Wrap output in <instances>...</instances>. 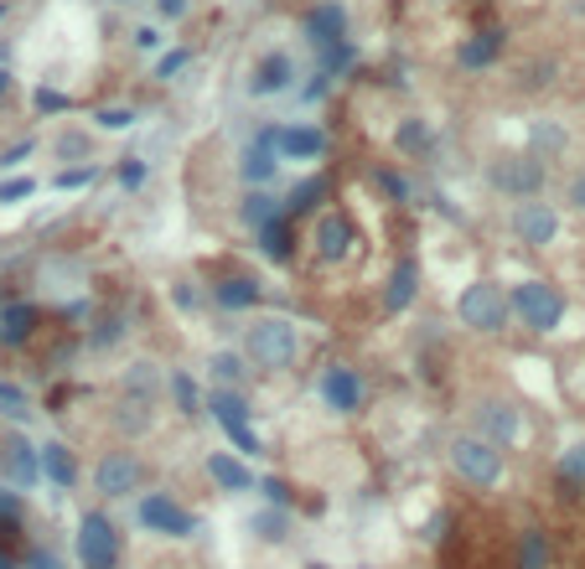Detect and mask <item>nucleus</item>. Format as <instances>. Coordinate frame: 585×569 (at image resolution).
I'll list each match as a JSON object with an SVG mask.
<instances>
[{"instance_id":"nucleus-1","label":"nucleus","mask_w":585,"mask_h":569,"mask_svg":"<svg viewBox=\"0 0 585 569\" xmlns=\"http://www.w3.org/2000/svg\"><path fill=\"white\" fill-rule=\"evenodd\" d=\"M243 347H249V357H254L259 368L280 373V368H291V363H295V352H301V332H295L285 316H264V321H254V326L243 332Z\"/></svg>"},{"instance_id":"nucleus-2","label":"nucleus","mask_w":585,"mask_h":569,"mask_svg":"<svg viewBox=\"0 0 585 569\" xmlns=\"http://www.w3.org/2000/svg\"><path fill=\"white\" fill-rule=\"evenodd\" d=\"M508 311H518V321H523L529 332H554V326L565 321V296H560L550 280H523L513 296H508Z\"/></svg>"},{"instance_id":"nucleus-3","label":"nucleus","mask_w":585,"mask_h":569,"mask_svg":"<svg viewBox=\"0 0 585 569\" xmlns=\"http://www.w3.org/2000/svg\"><path fill=\"white\" fill-rule=\"evenodd\" d=\"M456 316H462V326H472V332H502L513 311H508L502 284L477 280V284H466L462 296H456Z\"/></svg>"},{"instance_id":"nucleus-4","label":"nucleus","mask_w":585,"mask_h":569,"mask_svg":"<svg viewBox=\"0 0 585 569\" xmlns=\"http://www.w3.org/2000/svg\"><path fill=\"white\" fill-rule=\"evenodd\" d=\"M451 466H456V476H466L472 486H498L502 482V451L483 436L451 440Z\"/></svg>"},{"instance_id":"nucleus-5","label":"nucleus","mask_w":585,"mask_h":569,"mask_svg":"<svg viewBox=\"0 0 585 569\" xmlns=\"http://www.w3.org/2000/svg\"><path fill=\"white\" fill-rule=\"evenodd\" d=\"M78 559H84V569L120 565V534H115V523L99 518V513H88V518L78 523Z\"/></svg>"},{"instance_id":"nucleus-6","label":"nucleus","mask_w":585,"mask_h":569,"mask_svg":"<svg viewBox=\"0 0 585 569\" xmlns=\"http://www.w3.org/2000/svg\"><path fill=\"white\" fill-rule=\"evenodd\" d=\"M487 182L518 202L539 197V186H544V161H539V155H502L498 167L487 171Z\"/></svg>"},{"instance_id":"nucleus-7","label":"nucleus","mask_w":585,"mask_h":569,"mask_svg":"<svg viewBox=\"0 0 585 569\" xmlns=\"http://www.w3.org/2000/svg\"><path fill=\"white\" fill-rule=\"evenodd\" d=\"M207 409H213V419L234 436V445H239L243 455H259V436L249 430V404H243L234 388H213V394H207Z\"/></svg>"},{"instance_id":"nucleus-8","label":"nucleus","mask_w":585,"mask_h":569,"mask_svg":"<svg viewBox=\"0 0 585 569\" xmlns=\"http://www.w3.org/2000/svg\"><path fill=\"white\" fill-rule=\"evenodd\" d=\"M264 140L275 146L280 161H316V155H327V130H316V125H270Z\"/></svg>"},{"instance_id":"nucleus-9","label":"nucleus","mask_w":585,"mask_h":569,"mask_svg":"<svg viewBox=\"0 0 585 569\" xmlns=\"http://www.w3.org/2000/svg\"><path fill=\"white\" fill-rule=\"evenodd\" d=\"M301 36H306L311 52L332 47V42H347V6L343 0H316L306 17H301Z\"/></svg>"},{"instance_id":"nucleus-10","label":"nucleus","mask_w":585,"mask_h":569,"mask_svg":"<svg viewBox=\"0 0 585 569\" xmlns=\"http://www.w3.org/2000/svg\"><path fill=\"white\" fill-rule=\"evenodd\" d=\"M291 84H295V57L291 52H264V57H254L249 78H243L249 99H275V94H285Z\"/></svg>"},{"instance_id":"nucleus-11","label":"nucleus","mask_w":585,"mask_h":569,"mask_svg":"<svg viewBox=\"0 0 585 569\" xmlns=\"http://www.w3.org/2000/svg\"><path fill=\"white\" fill-rule=\"evenodd\" d=\"M513 234H518V244L544 249V244H554V234H560V213H554L550 202L523 197L518 202V213H513Z\"/></svg>"},{"instance_id":"nucleus-12","label":"nucleus","mask_w":585,"mask_h":569,"mask_svg":"<svg viewBox=\"0 0 585 569\" xmlns=\"http://www.w3.org/2000/svg\"><path fill=\"white\" fill-rule=\"evenodd\" d=\"M353 249H358L353 218H347V213H322V218H316V254H322L327 265H343V259H353Z\"/></svg>"},{"instance_id":"nucleus-13","label":"nucleus","mask_w":585,"mask_h":569,"mask_svg":"<svg viewBox=\"0 0 585 569\" xmlns=\"http://www.w3.org/2000/svg\"><path fill=\"white\" fill-rule=\"evenodd\" d=\"M502 47H508V32H502V26H483V32L462 36L456 63H462L466 73H487L492 63H502Z\"/></svg>"},{"instance_id":"nucleus-14","label":"nucleus","mask_w":585,"mask_h":569,"mask_svg":"<svg viewBox=\"0 0 585 569\" xmlns=\"http://www.w3.org/2000/svg\"><path fill=\"white\" fill-rule=\"evenodd\" d=\"M322 399H327V409H337V415H353L362 404L358 373L347 368V363H327V368H322Z\"/></svg>"},{"instance_id":"nucleus-15","label":"nucleus","mask_w":585,"mask_h":569,"mask_svg":"<svg viewBox=\"0 0 585 569\" xmlns=\"http://www.w3.org/2000/svg\"><path fill=\"white\" fill-rule=\"evenodd\" d=\"M136 482H140V461L130 451L104 455L99 466H94V486H99L104 497H124V492H136Z\"/></svg>"},{"instance_id":"nucleus-16","label":"nucleus","mask_w":585,"mask_h":569,"mask_svg":"<svg viewBox=\"0 0 585 569\" xmlns=\"http://www.w3.org/2000/svg\"><path fill=\"white\" fill-rule=\"evenodd\" d=\"M140 523H145V528H155V534H172V538H187L192 534V518L172 503V497H161V492L140 497Z\"/></svg>"},{"instance_id":"nucleus-17","label":"nucleus","mask_w":585,"mask_h":569,"mask_svg":"<svg viewBox=\"0 0 585 569\" xmlns=\"http://www.w3.org/2000/svg\"><path fill=\"white\" fill-rule=\"evenodd\" d=\"M0 476H6L11 486H32L36 482V451L21 436L0 440Z\"/></svg>"},{"instance_id":"nucleus-18","label":"nucleus","mask_w":585,"mask_h":569,"mask_svg":"<svg viewBox=\"0 0 585 569\" xmlns=\"http://www.w3.org/2000/svg\"><path fill=\"white\" fill-rule=\"evenodd\" d=\"M275 171H280V155H275V146L264 140V130H259V140H249V146L239 151V176L249 186H264Z\"/></svg>"},{"instance_id":"nucleus-19","label":"nucleus","mask_w":585,"mask_h":569,"mask_svg":"<svg viewBox=\"0 0 585 569\" xmlns=\"http://www.w3.org/2000/svg\"><path fill=\"white\" fill-rule=\"evenodd\" d=\"M414 290H420V259H399L394 275H389V284H383V311H389V316L410 311Z\"/></svg>"},{"instance_id":"nucleus-20","label":"nucleus","mask_w":585,"mask_h":569,"mask_svg":"<svg viewBox=\"0 0 585 569\" xmlns=\"http://www.w3.org/2000/svg\"><path fill=\"white\" fill-rule=\"evenodd\" d=\"M431 146H435L431 119H420V115H404V119H399V130H394V151L404 155V161H420V155H431Z\"/></svg>"},{"instance_id":"nucleus-21","label":"nucleus","mask_w":585,"mask_h":569,"mask_svg":"<svg viewBox=\"0 0 585 569\" xmlns=\"http://www.w3.org/2000/svg\"><path fill=\"white\" fill-rule=\"evenodd\" d=\"M36 321H42V311H36L32 301L6 305V311H0V342H6V347H21V342L36 332Z\"/></svg>"},{"instance_id":"nucleus-22","label":"nucleus","mask_w":585,"mask_h":569,"mask_svg":"<svg viewBox=\"0 0 585 569\" xmlns=\"http://www.w3.org/2000/svg\"><path fill=\"white\" fill-rule=\"evenodd\" d=\"M477 419H483V430L492 445H508V440H518V409L513 404H498V399H487L483 409H477Z\"/></svg>"},{"instance_id":"nucleus-23","label":"nucleus","mask_w":585,"mask_h":569,"mask_svg":"<svg viewBox=\"0 0 585 569\" xmlns=\"http://www.w3.org/2000/svg\"><path fill=\"white\" fill-rule=\"evenodd\" d=\"M213 301L224 305V311H249V305H259V280H249V275H228V280L213 284Z\"/></svg>"},{"instance_id":"nucleus-24","label":"nucleus","mask_w":585,"mask_h":569,"mask_svg":"<svg viewBox=\"0 0 585 569\" xmlns=\"http://www.w3.org/2000/svg\"><path fill=\"white\" fill-rule=\"evenodd\" d=\"M259 234V249H264V259H275V265H291V254H295V244H291V218L280 213V218H270L264 228H254Z\"/></svg>"},{"instance_id":"nucleus-25","label":"nucleus","mask_w":585,"mask_h":569,"mask_svg":"<svg viewBox=\"0 0 585 569\" xmlns=\"http://www.w3.org/2000/svg\"><path fill=\"white\" fill-rule=\"evenodd\" d=\"M327 192H332L327 176H306V182H295V186H291V197L280 202V213H285V218H301V213H311V207L327 197Z\"/></svg>"},{"instance_id":"nucleus-26","label":"nucleus","mask_w":585,"mask_h":569,"mask_svg":"<svg viewBox=\"0 0 585 569\" xmlns=\"http://www.w3.org/2000/svg\"><path fill=\"white\" fill-rule=\"evenodd\" d=\"M207 476H213L218 486H228V492H249V482H254V476H249V471H243L234 455H224V451L207 455Z\"/></svg>"},{"instance_id":"nucleus-27","label":"nucleus","mask_w":585,"mask_h":569,"mask_svg":"<svg viewBox=\"0 0 585 569\" xmlns=\"http://www.w3.org/2000/svg\"><path fill=\"white\" fill-rule=\"evenodd\" d=\"M353 63H358V47H353V36H347V42H332V47L316 52V73H322V78H343Z\"/></svg>"},{"instance_id":"nucleus-28","label":"nucleus","mask_w":585,"mask_h":569,"mask_svg":"<svg viewBox=\"0 0 585 569\" xmlns=\"http://www.w3.org/2000/svg\"><path fill=\"white\" fill-rule=\"evenodd\" d=\"M36 471H47L57 486H73V455H68V445H57V440H52V445H42V451H36Z\"/></svg>"},{"instance_id":"nucleus-29","label":"nucleus","mask_w":585,"mask_h":569,"mask_svg":"<svg viewBox=\"0 0 585 569\" xmlns=\"http://www.w3.org/2000/svg\"><path fill=\"white\" fill-rule=\"evenodd\" d=\"M243 223H249V228H264V223L270 218H280V202L270 197V192H264V186H249V192H243Z\"/></svg>"},{"instance_id":"nucleus-30","label":"nucleus","mask_w":585,"mask_h":569,"mask_svg":"<svg viewBox=\"0 0 585 569\" xmlns=\"http://www.w3.org/2000/svg\"><path fill=\"white\" fill-rule=\"evenodd\" d=\"M52 155H57V161H88V155H94V140H88L84 130H68L52 140Z\"/></svg>"},{"instance_id":"nucleus-31","label":"nucleus","mask_w":585,"mask_h":569,"mask_svg":"<svg viewBox=\"0 0 585 569\" xmlns=\"http://www.w3.org/2000/svg\"><path fill=\"white\" fill-rule=\"evenodd\" d=\"M550 565V538L539 534V528H529L523 534V554H518V569H544Z\"/></svg>"},{"instance_id":"nucleus-32","label":"nucleus","mask_w":585,"mask_h":569,"mask_svg":"<svg viewBox=\"0 0 585 569\" xmlns=\"http://www.w3.org/2000/svg\"><path fill=\"white\" fill-rule=\"evenodd\" d=\"M94 125H99V130H136L140 115L124 109V104H109V109H94Z\"/></svg>"},{"instance_id":"nucleus-33","label":"nucleus","mask_w":585,"mask_h":569,"mask_svg":"<svg viewBox=\"0 0 585 569\" xmlns=\"http://www.w3.org/2000/svg\"><path fill=\"white\" fill-rule=\"evenodd\" d=\"M207 368H213V378H218V384H239L243 378V363H239V352H213V363H207Z\"/></svg>"},{"instance_id":"nucleus-34","label":"nucleus","mask_w":585,"mask_h":569,"mask_svg":"<svg viewBox=\"0 0 585 569\" xmlns=\"http://www.w3.org/2000/svg\"><path fill=\"white\" fill-rule=\"evenodd\" d=\"M560 482L565 486H585V445H570L560 455Z\"/></svg>"},{"instance_id":"nucleus-35","label":"nucleus","mask_w":585,"mask_h":569,"mask_svg":"<svg viewBox=\"0 0 585 569\" xmlns=\"http://www.w3.org/2000/svg\"><path fill=\"white\" fill-rule=\"evenodd\" d=\"M192 63V47H172V52H161V57H155V78H166V84H172L176 73H182V67Z\"/></svg>"},{"instance_id":"nucleus-36","label":"nucleus","mask_w":585,"mask_h":569,"mask_svg":"<svg viewBox=\"0 0 585 569\" xmlns=\"http://www.w3.org/2000/svg\"><path fill=\"white\" fill-rule=\"evenodd\" d=\"M0 415H11V419L32 415V409H26V394H21L17 384H6V378H0Z\"/></svg>"},{"instance_id":"nucleus-37","label":"nucleus","mask_w":585,"mask_h":569,"mask_svg":"<svg viewBox=\"0 0 585 569\" xmlns=\"http://www.w3.org/2000/svg\"><path fill=\"white\" fill-rule=\"evenodd\" d=\"M534 146L544 155H554V151H565V130H560V125H550V119H544V125H534Z\"/></svg>"},{"instance_id":"nucleus-38","label":"nucleus","mask_w":585,"mask_h":569,"mask_svg":"<svg viewBox=\"0 0 585 569\" xmlns=\"http://www.w3.org/2000/svg\"><path fill=\"white\" fill-rule=\"evenodd\" d=\"M172 388H176V404H182V415H197L203 404H197V384H192L187 373H172Z\"/></svg>"},{"instance_id":"nucleus-39","label":"nucleus","mask_w":585,"mask_h":569,"mask_svg":"<svg viewBox=\"0 0 585 569\" xmlns=\"http://www.w3.org/2000/svg\"><path fill=\"white\" fill-rule=\"evenodd\" d=\"M32 104H36V115H63V109H68V94H57V88H36L32 94Z\"/></svg>"},{"instance_id":"nucleus-40","label":"nucleus","mask_w":585,"mask_h":569,"mask_svg":"<svg viewBox=\"0 0 585 569\" xmlns=\"http://www.w3.org/2000/svg\"><path fill=\"white\" fill-rule=\"evenodd\" d=\"M32 192H36V176H11V182H0V207H6V202L32 197Z\"/></svg>"},{"instance_id":"nucleus-41","label":"nucleus","mask_w":585,"mask_h":569,"mask_svg":"<svg viewBox=\"0 0 585 569\" xmlns=\"http://www.w3.org/2000/svg\"><path fill=\"white\" fill-rule=\"evenodd\" d=\"M94 182H99V171H94V167H73V171H63V176H57L52 186H63V192H78V186H94Z\"/></svg>"},{"instance_id":"nucleus-42","label":"nucleus","mask_w":585,"mask_h":569,"mask_svg":"<svg viewBox=\"0 0 585 569\" xmlns=\"http://www.w3.org/2000/svg\"><path fill=\"white\" fill-rule=\"evenodd\" d=\"M115 176H120V186H130V192H136V186L145 182V161H140V155H124L120 167H115Z\"/></svg>"},{"instance_id":"nucleus-43","label":"nucleus","mask_w":585,"mask_h":569,"mask_svg":"<svg viewBox=\"0 0 585 569\" xmlns=\"http://www.w3.org/2000/svg\"><path fill=\"white\" fill-rule=\"evenodd\" d=\"M373 182H379V186H383V192H389V197H394V202H410V182H404L399 171H373Z\"/></svg>"},{"instance_id":"nucleus-44","label":"nucleus","mask_w":585,"mask_h":569,"mask_svg":"<svg viewBox=\"0 0 585 569\" xmlns=\"http://www.w3.org/2000/svg\"><path fill=\"white\" fill-rule=\"evenodd\" d=\"M565 202L575 207V213H585V167L570 176V186H565Z\"/></svg>"},{"instance_id":"nucleus-45","label":"nucleus","mask_w":585,"mask_h":569,"mask_svg":"<svg viewBox=\"0 0 585 569\" xmlns=\"http://www.w3.org/2000/svg\"><path fill=\"white\" fill-rule=\"evenodd\" d=\"M192 11V0H155V17L161 21H182Z\"/></svg>"},{"instance_id":"nucleus-46","label":"nucleus","mask_w":585,"mask_h":569,"mask_svg":"<svg viewBox=\"0 0 585 569\" xmlns=\"http://www.w3.org/2000/svg\"><path fill=\"white\" fill-rule=\"evenodd\" d=\"M280 528H285V518H280V513H264V518H254V534L270 538V544L280 538Z\"/></svg>"},{"instance_id":"nucleus-47","label":"nucleus","mask_w":585,"mask_h":569,"mask_svg":"<svg viewBox=\"0 0 585 569\" xmlns=\"http://www.w3.org/2000/svg\"><path fill=\"white\" fill-rule=\"evenodd\" d=\"M130 36H136V47H140V52H155V47H161V32H155V26H136Z\"/></svg>"},{"instance_id":"nucleus-48","label":"nucleus","mask_w":585,"mask_h":569,"mask_svg":"<svg viewBox=\"0 0 585 569\" xmlns=\"http://www.w3.org/2000/svg\"><path fill=\"white\" fill-rule=\"evenodd\" d=\"M264 492H270V503H291V492H285V482H275V476L264 482Z\"/></svg>"},{"instance_id":"nucleus-49","label":"nucleus","mask_w":585,"mask_h":569,"mask_svg":"<svg viewBox=\"0 0 585 569\" xmlns=\"http://www.w3.org/2000/svg\"><path fill=\"white\" fill-rule=\"evenodd\" d=\"M17 497H6V486H0V518H17Z\"/></svg>"},{"instance_id":"nucleus-50","label":"nucleus","mask_w":585,"mask_h":569,"mask_svg":"<svg viewBox=\"0 0 585 569\" xmlns=\"http://www.w3.org/2000/svg\"><path fill=\"white\" fill-rule=\"evenodd\" d=\"M6 94H11V67L0 63V104H6Z\"/></svg>"},{"instance_id":"nucleus-51","label":"nucleus","mask_w":585,"mask_h":569,"mask_svg":"<svg viewBox=\"0 0 585 569\" xmlns=\"http://www.w3.org/2000/svg\"><path fill=\"white\" fill-rule=\"evenodd\" d=\"M32 569H57V559L52 554H32Z\"/></svg>"},{"instance_id":"nucleus-52","label":"nucleus","mask_w":585,"mask_h":569,"mask_svg":"<svg viewBox=\"0 0 585 569\" xmlns=\"http://www.w3.org/2000/svg\"><path fill=\"white\" fill-rule=\"evenodd\" d=\"M0 569H11V554H6V549H0Z\"/></svg>"},{"instance_id":"nucleus-53","label":"nucleus","mask_w":585,"mask_h":569,"mask_svg":"<svg viewBox=\"0 0 585 569\" xmlns=\"http://www.w3.org/2000/svg\"><path fill=\"white\" fill-rule=\"evenodd\" d=\"M6 11H11V6H6V0H0V21H6Z\"/></svg>"},{"instance_id":"nucleus-54","label":"nucleus","mask_w":585,"mask_h":569,"mask_svg":"<svg viewBox=\"0 0 585 569\" xmlns=\"http://www.w3.org/2000/svg\"><path fill=\"white\" fill-rule=\"evenodd\" d=\"M115 6H124V0H115Z\"/></svg>"}]
</instances>
